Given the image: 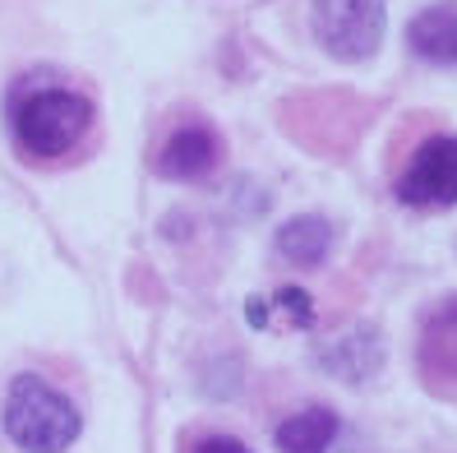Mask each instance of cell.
Wrapping results in <instances>:
<instances>
[{"instance_id":"obj_1","label":"cell","mask_w":457,"mask_h":453,"mask_svg":"<svg viewBox=\"0 0 457 453\" xmlns=\"http://www.w3.org/2000/svg\"><path fill=\"white\" fill-rule=\"evenodd\" d=\"M10 125H14L19 148L29 157H37V163H56V157H70L79 144L88 139L93 102L79 88H61V84L29 88L23 97H14Z\"/></svg>"},{"instance_id":"obj_2","label":"cell","mask_w":457,"mask_h":453,"mask_svg":"<svg viewBox=\"0 0 457 453\" xmlns=\"http://www.w3.org/2000/svg\"><path fill=\"white\" fill-rule=\"evenodd\" d=\"M79 431H84V416L70 398L46 384L42 375H19L5 393V435L23 449V453H65Z\"/></svg>"},{"instance_id":"obj_3","label":"cell","mask_w":457,"mask_h":453,"mask_svg":"<svg viewBox=\"0 0 457 453\" xmlns=\"http://www.w3.org/2000/svg\"><path fill=\"white\" fill-rule=\"evenodd\" d=\"M384 0H314V38L337 61H370L384 42Z\"/></svg>"},{"instance_id":"obj_4","label":"cell","mask_w":457,"mask_h":453,"mask_svg":"<svg viewBox=\"0 0 457 453\" xmlns=\"http://www.w3.org/2000/svg\"><path fill=\"white\" fill-rule=\"evenodd\" d=\"M397 199L407 208H448L457 204V135L425 139L397 176Z\"/></svg>"},{"instance_id":"obj_5","label":"cell","mask_w":457,"mask_h":453,"mask_svg":"<svg viewBox=\"0 0 457 453\" xmlns=\"http://www.w3.org/2000/svg\"><path fill=\"white\" fill-rule=\"evenodd\" d=\"M222 167V135L204 121L176 125L157 148V176L167 180H204Z\"/></svg>"},{"instance_id":"obj_6","label":"cell","mask_w":457,"mask_h":453,"mask_svg":"<svg viewBox=\"0 0 457 453\" xmlns=\"http://www.w3.org/2000/svg\"><path fill=\"white\" fill-rule=\"evenodd\" d=\"M416 357H420L425 384H435V389H444V393L457 389V297L439 301L435 310L420 319Z\"/></svg>"},{"instance_id":"obj_7","label":"cell","mask_w":457,"mask_h":453,"mask_svg":"<svg viewBox=\"0 0 457 453\" xmlns=\"http://www.w3.org/2000/svg\"><path fill=\"white\" fill-rule=\"evenodd\" d=\"M407 46H411V56H420L429 65H457V5L453 0L429 5L411 19Z\"/></svg>"},{"instance_id":"obj_8","label":"cell","mask_w":457,"mask_h":453,"mask_svg":"<svg viewBox=\"0 0 457 453\" xmlns=\"http://www.w3.org/2000/svg\"><path fill=\"white\" fill-rule=\"evenodd\" d=\"M319 365L333 370L337 380L346 384H361L370 380L374 370L384 365V348H379V333L374 329H346L342 338H333L324 352H319Z\"/></svg>"},{"instance_id":"obj_9","label":"cell","mask_w":457,"mask_h":453,"mask_svg":"<svg viewBox=\"0 0 457 453\" xmlns=\"http://www.w3.org/2000/svg\"><path fill=\"white\" fill-rule=\"evenodd\" d=\"M278 250H282L287 264H295V269H314V264H324L328 250H333V222L319 218V213L291 218L278 231Z\"/></svg>"},{"instance_id":"obj_10","label":"cell","mask_w":457,"mask_h":453,"mask_svg":"<svg viewBox=\"0 0 457 453\" xmlns=\"http://www.w3.org/2000/svg\"><path fill=\"white\" fill-rule=\"evenodd\" d=\"M342 421L328 407H305L278 425V453H328L337 444Z\"/></svg>"},{"instance_id":"obj_11","label":"cell","mask_w":457,"mask_h":453,"mask_svg":"<svg viewBox=\"0 0 457 453\" xmlns=\"http://www.w3.org/2000/svg\"><path fill=\"white\" fill-rule=\"evenodd\" d=\"M273 306H278V310H291V324H295V329H310V324H314V306H310V297H305L301 287L273 291Z\"/></svg>"},{"instance_id":"obj_12","label":"cell","mask_w":457,"mask_h":453,"mask_svg":"<svg viewBox=\"0 0 457 453\" xmlns=\"http://www.w3.org/2000/svg\"><path fill=\"white\" fill-rule=\"evenodd\" d=\"M190 453H250V449L231 435H204V440L190 444Z\"/></svg>"}]
</instances>
